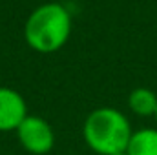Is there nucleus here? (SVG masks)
<instances>
[{"label":"nucleus","mask_w":157,"mask_h":155,"mask_svg":"<svg viewBox=\"0 0 157 155\" xmlns=\"http://www.w3.org/2000/svg\"><path fill=\"white\" fill-rule=\"evenodd\" d=\"M28 115L24 97L13 88L0 86V131H17Z\"/></svg>","instance_id":"obj_4"},{"label":"nucleus","mask_w":157,"mask_h":155,"mask_svg":"<svg viewBox=\"0 0 157 155\" xmlns=\"http://www.w3.org/2000/svg\"><path fill=\"white\" fill-rule=\"evenodd\" d=\"M130 110L139 117H154L157 112V95L150 88H135L128 95Z\"/></svg>","instance_id":"obj_5"},{"label":"nucleus","mask_w":157,"mask_h":155,"mask_svg":"<svg viewBox=\"0 0 157 155\" xmlns=\"http://www.w3.org/2000/svg\"><path fill=\"white\" fill-rule=\"evenodd\" d=\"M20 146L33 155H46L55 146V131L51 124L39 115H28L17 128Z\"/></svg>","instance_id":"obj_3"},{"label":"nucleus","mask_w":157,"mask_h":155,"mask_svg":"<svg viewBox=\"0 0 157 155\" xmlns=\"http://www.w3.org/2000/svg\"><path fill=\"white\" fill-rule=\"evenodd\" d=\"M73 24L70 11L59 2H48L35 7L24 24V39L37 53L59 51L71 35Z\"/></svg>","instance_id":"obj_1"},{"label":"nucleus","mask_w":157,"mask_h":155,"mask_svg":"<svg viewBox=\"0 0 157 155\" xmlns=\"http://www.w3.org/2000/svg\"><path fill=\"white\" fill-rule=\"evenodd\" d=\"M154 117H155V120H157V112H155V115H154Z\"/></svg>","instance_id":"obj_8"},{"label":"nucleus","mask_w":157,"mask_h":155,"mask_svg":"<svg viewBox=\"0 0 157 155\" xmlns=\"http://www.w3.org/2000/svg\"><path fill=\"white\" fill-rule=\"evenodd\" d=\"M130 120L115 108H97L86 117L82 137L90 150L99 155H115L126 152L132 137Z\"/></svg>","instance_id":"obj_2"},{"label":"nucleus","mask_w":157,"mask_h":155,"mask_svg":"<svg viewBox=\"0 0 157 155\" xmlns=\"http://www.w3.org/2000/svg\"><path fill=\"white\" fill-rule=\"evenodd\" d=\"M128 155H157V130L143 128L132 133L126 146Z\"/></svg>","instance_id":"obj_6"},{"label":"nucleus","mask_w":157,"mask_h":155,"mask_svg":"<svg viewBox=\"0 0 157 155\" xmlns=\"http://www.w3.org/2000/svg\"><path fill=\"white\" fill-rule=\"evenodd\" d=\"M115 155H128V153H126V152H122V153H115Z\"/></svg>","instance_id":"obj_7"}]
</instances>
